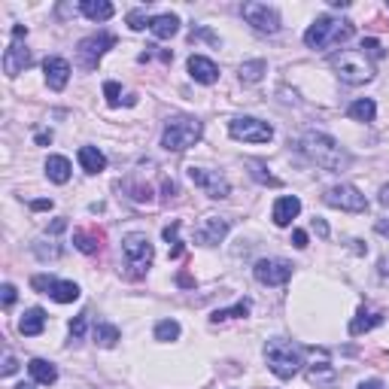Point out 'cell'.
I'll use <instances>...</instances> for the list:
<instances>
[{"label": "cell", "instance_id": "cell-1", "mask_svg": "<svg viewBox=\"0 0 389 389\" xmlns=\"http://www.w3.org/2000/svg\"><path fill=\"white\" fill-rule=\"evenodd\" d=\"M301 152H304V155H307L314 164L325 167V171H332V173L347 171V164H350L347 149L341 146L334 137L323 134V131H307V134H304V137H301Z\"/></svg>", "mask_w": 389, "mask_h": 389}, {"label": "cell", "instance_id": "cell-2", "mask_svg": "<svg viewBox=\"0 0 389 389\" xmlns=\"http://www.w3.org/2000/svg\"><path fill=\"white\" fill-rule=\"evenodd\" d=\"M265 362L280 380H292L304 365V350L289 338H271L265 344Z\"/></svg>", "mask_w": 389, "mask_h": 389}, {"label": "cell", "instance_id": "cell-3", "mask_svg": "<svg viewBox=\"0 0 389 389\" xmlns=\"http://www.w3.org/2000/svg\"><path fill=\"white\" fill-rule=\"evenodd\" d=\"M353 21L347 19H334V15H319L314 25L307 28V34H304V43L310 46V49H332V46H341L347 43L350 37H353Z\"/></svg>", "mask_w": 389, "mask_h": 389}, {"label": "cell", "instance_id": "cell-4", "mask_svg": "<svg viewBox=\"0 0 389 389\" xmlns=\"http://www.w3.org/2000/svg\"><path fill=\"white\" fill-rule=\"evenodd\" d=\"M204 134V125L195 116H173L164 122L162 131V146L167 152H186L189 146H195Z\"/></svg>", "mask_w": 389, "mask_h": 389}, {"label": "cell", "instance_id": "cell-5", "mask_svg": "<svg viewBox=\"0 0 389 389\" xmlns=\"http://www.w3.org/2000/svg\"><path fill=\"white\" fill-rule=\"evenodd\" d=\"M332 67L338 70V76L347 82V86H362V82H371V76H374L371 61L356 49H347V52H341V55H334Z\"/></svg>", "mask_w": 389, "mask_h": 389}, {"label": "cell", "instance_id": "cell-6", "mask_svg": "<svg viewBox=\"0 0 389 389\" xmlns=\"http://www.w3.org/2000/svg\"><path fill=\"white\" fill-rule=\"evenodd\" d=\"M122 253H125L128 265H131L137 274L146 271L152 265V258H155V249H152V243H149V238L143 231L125 234V238H122Z\"/></svg>", "mask_w": 389, "mask_h": 389}, {"label": "cell", "instance_id": "cell-7", "mask_svg": "<svg viewBox=\"0 0 389 389\" xmlns=\"http://www.w3.org/2000/svg\"><path fill=\"white\" fill-rule=\"evenodd\" d=\"M228 134L243 143H268L274 137V128L256 116H238L228 122Z\"/></svg>", "mask_w": 389, "mask_h": 389}, {"label": "cell", "instance_id": "cell-8", "mask_svg": "<svg viewBox=\"0 0 389 389\" xmlns=\"http://www.w3.org/2000/svg\"><path fill=\"white\" fill-rule=\"evenodd\" d=\"M240 15L247 19L249 28L258 30V34H277V30L283 28L280 12L274 10V6H268V3H256V0H253V3H243Z\"/></svg>", "mask_w": 389, "mask_h": 389}, {"label": "cell", "instance_id": "cell-9", "mask_svg": "<svg viewBox=\"0 0 389 389\" xmlns=\"http://www.w3.org/2000/svg\"><path fill=\"white\" fill-rule=\"evenodd\" d=\"M113 46H116V37L106 34V30H101V34H91V37H86V40H79V46H76L79 64L86 67V70H95L97 61H101L106 55V49H113Z\"/></svg>", "mask_w": 389, "mask_h": 389}, {"label": "cell", "instance_id": "cell-10", "mask_svg": "<svg viewBox=\"0 0 389 389\" xmlns=\"http://www.w3.org/2000/svg\"><path fill=\"white\" fill-rule=\"evenodd\" d=\"M25 34H28L25 25L12 28V43H10V49L3 52V73L6 76H19V73H25V67H30V52L25 49V43H21Z\"/></svg>", "mask_w": 389, "mask_h": 389}, {"label": "cell", "instance_id": "cell-11", "mask_svg": "<svg viewBox=\"0 0 389 389\" xmlns=\"http://www.w3.org/2000/svg\"><path fill=\"white\" fill-rule=\"evenodd\" d=\"M325 204H329V207H338V210H347V213H365L368 210L365 195L356 186H350V182L332 186L329 192H325Z\"/></svg>", "mask_w": 389, "mask_h": 389}, {"label": "cell", "instance_id": "cell-12", "mask_svg": "<svg viewBox=\"0 0 389 389\" xmlns=\"http://www.w3.org/2000/svg\"><path fill=\"white\" fill-rule=\"evenodd\" d=\"M253 274L262 286H283L292 277V262H286V258H258Z\"/></svg>", "mask_w": 389, "mask_h": 389}, {"label": "cell", "instance_id": "cell-13", "mask_svg": "<svg viewBox=\"0 0 389 389\" xmlns=\"http://www.w3.org/2000/svg\"><path fill=\"white\" fill-rule=\"evenodd\" d=\"M186 173H189V180H192L195 186H201L204 192L213 198V201H219V198H228V192H231L228 180H225L219 171H207V167H189Z\"/></svg>", "mask_w": 389, "mask_h": 389}, {"label": "cell", "instance_id": "cell-14", "mask_svg": "<svg viewBox=\"0 0 389 389\" xmlns=\"http://www.w3.org/2000/svg\"><path fill=\"white\" fill-rule=\"evenodd\" d=\"M228 228H231V219L225 216H204L201 222L195 228V240L201 243V247H216V243L225 240Z\"/></svg>", "mask_w": 389, "mask_h": 389}, {"label": "cell", "instance_id": "cell-15", "mask_svg": "<svg viewBox=\"0 0 389 389\" xmlns=\"http://www.w3.org/2000/svg\"><path fill=\"white\" fill-rule=\"evenodd\" d=\"M43 73H46V86H49L52 91H61L67 86V79H70V64H67L64 58L52 55L43 61Z\"/></svg>", "mask_w": 389, "mask_h": 389}, {"label": "cell", "instance_id": "cell-16", "mask_svg": "<svg viewBox=\"0 0 389 389\" xmlns=\"http://www.w3.org/2000/svg\"><path fill=\"white\" fill-rule=\"evenodd\" d=\"M189 76H192L195 82H201V86H213V82L219 79V67L204 55H192L189 58Z\"/></svg>", "mask_w": 389, "mask_h": 389}, {"label": "cell", "instance_id": "cell-17", "mask_svg": "<svg viewBox=\"0 0 389 389\" xmlns=\"http://www.w3.org/2000/svg\"><path fill=\"white\" fill-rule=\"evenodd\" d=\"M298 213H301V201H298V198H295V195H283V198H277V204H274L271 219H274V225L286 228L295 216H298Z\"/></svg>", "mask_w": 389, "mask_h": 389}, {"label": "cell", "instance_id": "cell-18", "mask_svg": "<svg viewBox=\"0 0 389 389\" xmlns=\"http://www.w3.org/2000/svg\"><path fill=\"white\" fill-rule=\"evenodd\" d=\"M307 383L316 386V389H332L334 383H338V371H334L329 362L310 365V368H307Z\"/></svg>", "mask_w": 389, "mask_h": 389}, {"label": "cell", "instance_id": "cell-19", "mask_svg": "<svg viewBox=\"0 0 389 389\" xmlns=\"http://www.w3.org/2000/svg\"><path fill=\"white\" fill-rule=\"evenodd\" d=\"M46 329V310L43 307H30L25 310V316L19 319V332L25 334V338H34V334H40Z\"/></svg>", "mask_w": 389, "mask_h": 389}, {"label": "cell", "instance_id": "cell-20", "mask_svg": "<svg viewBox=\"0 0 389 389\" xmlns=\"http://www.w3.org/2000/svg\"><path fill=\"white\" fill-rule=\"evenodd\" d=\"M383 323V314H377V310H359V314L353 316V323H350V334L353 338H359V334L365 332H371V329H377V325Z\"/></svg>", "mask_w": 389, "mask_h": 389}, {"label": "cell", "instance_id": "cell-21", "mask_svg": "<svg viewBox=\"0 0 389 389\" xmlns=\"http://www.w3.org/2000/svg\"><path fill=\"white\" fill-rule=\"evenodd\" d=\"M149 30L158 37V40H171V37L180 30V19L173 12H162L149 21Z\"/></svg>", "mask_w": 389, "mask_h": 389}, {"label": "cell", "instance_id": "cell-22", "mask_svg": "<svg viewBox=\"0 0 389 389\" xmlns=\"http://www.w3.org/2000/svg\"><path fill=\"white\" fill-rule=\"evenodd\" d=\"M79 164L86 173H101L106 167V155L97 146H79Z\"/></svg>", "mask_w": 389, "mask_h": 389}, {"label": "cell", "instance_id": "cell-23", "mask_svg": "<svg viewBox=\"0 0 389 389\" xmlns=\"http://www.w3.org/2000/svg\"><path fill=\"white\" fill-rule=\"evenodd\" d=\"M28 371H30V377H34L37 383H43V386H52L58 380V368L52 362H46V359H30Z\"/></svg>", "mask_w": 389, "mask_h": 389}, {"label": "cell", "instance_id": "cell-24", "mask_svg": "<svg viewBox=\"0 0 389 389\" xmlns=\"http://www.w3.org/2000/svg\"><path fill=\"white\" fill-rule=\"evenodd\" d=\"M46 177H49L52 182H67L70 180V162H67L64 155H49L46 158Z\"/></svg>", "mask_w": 389, "mask_h": 389}, {"label": "cell", "instance_id": "cell-25", "mask_svg": "<svg viewBox=\"0 0 389 389\" xmlns=\"http://www.w3.org/2000/svg\"><path fill=\"white\" fill-rule=\"evenodd\" d=\"M82 15L86 19H91V21H110L113 19V3H106V0H82Z\"/></svg>", "mask_w": 389, "mask_h": 389}, {"label": "cell", "instance_id": "cell-26", "mask_svg": "<svg viewBox=\"0 0 389 389\" xmlns=\"http://www.w3.org/2000/svg\"><path fill=\"white\" fill-rule=\"evenodd\" d=\"M49 298H55L58 304H73L79 298V286H76L73 280H55L49 289Z\"/></svg>", "mask_w": 389, "mask_h": 389}, {"label": "cell", "instance_id": "cell-27", "mask_svg": "<svg viewBox=\"0 0 389 389\" xmlns=\"http://www.w3.org/2000/svg\"><path fill=\"white\" fill-rule=\"evenodd\" d=\"M347 116L356 119V122H374L377 116V104L371 101V97H359V101H353L347 106Z\"/></svg>", "mask_w": 389, "mask_h": 389}, {"label": "cell", "instance_id": "cell-28", "mask_svg": "<svg viewBox=\"0 0 389 389\" xmlns=\"http://www.w3.org/2000/svg\"><path fill=\"white\" fill-rule=\"evenodd\" d=\"M73 247L79 249V253H86V256H95L97 249H101V234L97 231H73Z\"/></svg>", "mask_w": 389, "mask_h": 389}, {"label": "cell", "instance_id": "cell-29", "mask_svg": "<svg viewBox=\"0 0 389 389\" xmlns=\"http://www.w3.org/2000/svg\"><path fill=\"white\" fill-rule=\"evenodd\" d=\"M91 338H95V344H101V347H116L122 332L116 329V325H110V323H97L95 329H91Z\"/></svg>", "mask_w": 389, "mask_h": 389}, {"label": "cell", "instance_id": "cell-30", "mask_svg": "<svg viewBox=\"0 0 389 389\" xmlns=\"http://www.w3.org/2000/svg\"><path fill=\"white\" fill-rule=\"evenodd\" d=\"M265 73H268V61H262V58L243 61V64H240V79L243 82H258Z\"/></svg>", "mask_w": 389, "mask_h": 389}, {"label": "cell", "instance_id": "cell-31", "mask_svg": "<svg viewBox=\"0 0 389 389\" xmlns=\"http://www.w3.org/2000/svg\"><path fill=\"white\" fill-rule=\"evenodd\" d=\"M249 314V301L243 298L238 301L234 307H222V310H213L210 314V323H225V319H234V316H247Z\"/></svg>", "mask_w": 389, "mask_h": 389}, {"label": "cell", "instance_id": "cell-32", "mask_svg": "<svg viewBox=\"0 0 389 389\" xmlns=\"http://www.w3.org/2000/svg\"><path fill=\"white\" fill-rule=\"evenodd\" d=\"M180 338V323L177 319H162V323L155 325V341H177Z\"/></svg>", "mask_w": 389, "mask_h": 389}, {"label": "cell", "instance_id": "cell-33", "mask_svg": "<svg viewBox=\"0 0 389 389\" xmlns=\"http://www.w3.org/2000/svg\"><path fill=\"white\" fill-rule=\"evenodd\" d=\"M164 240L171 243V258H177V256L182 253V240H180V219H173V222L164 228Z\"/></svg>", "mask_w": 389, "mask_h": 389}, {"label": "cell", "instance_id": "cell-34", "mask_svg": "<svg viewBox=\"0 0 389 389\" xmlns=\"http://www.w3.org/2000/svg\"><path fill=\"white\" fill-rule=\"evenodd\" d=\"M125 192H131L128 198L137 204H149L152 201V189L149 186H134V182H125Z\"/></svg>", "mask_w": 389, "mask_h": 389}, {"label": "cell", "instance_id": "cell-35", "mask_svg": "<svg viewBox=\"0 0 389 389\" xmlns=\"http://www.w3.org/2000/svg\"><path fill=\"white\" fill-rule=\"evenodd\" d=\"M149 15L146 10H131L128 12V25H131V30H143V28H149Z\"/></svg>", "mask_w": 389, "mask_h": 389}, {"label": "cell", "instance_id": "cell-36", "mask_svg": "<svg viewBox=\"0 0 389 389\" xmlns=\"http://www.w3.org/2000/svg\"><path fill=\"white\" fill-rule=\"evenodd\" d=\"M104 97H106V104L110 106H119V101H122V88H119V82H104Z\"/></svg>", "mask_w": 389, "mask_h": 389}, {"label": "cell", "instance_id": "cell-37", "mask_svg": "<svg viewBox=\"0 0 389 389\" xmlns=\"http://www.w3.org/2000/svg\"><path fill=\"white\" fill-rule=\"evenodd\" d=\"M86 329H88V314H79V316H76L73 323H70V338L79 341L82 334H86Z\"/></svg>", "mask_w": 389, "mask_h": 389}, {"label": "cell", "instance_id": "cell-38", "mask_svg": "<svg viewBox=\"0 0 389 389\" xmlns=\"http://www.w3.org/2000/svg\"><path fill=\"white\" fill-rule=\"evenodd\" d=\"M362 55H371V58H383V46H380L374 37L362 40Z\"/></svg>", "mask_w": 389, "mask_h": 389}, {"label": "cell", "instance_id": "cell-39", "mask_svg": "<svg viewBox=\"0 0 389 389\" xmlns=\"http://www.w3.org/2000/svg\"><path fill=\"white\" fill-rule=\"evenodd\" d=\"M253 177H256L258 182H268V186H280V180H277V177H271V173H265V167H262V164H256V162H253Z\"/></svg>", "mask_w": 389, "mask_h": 389}, {"label": "cell", "instance_id": "cell-40", "mask_svg": "<svg viewBox=\"0 0 389 389\" xmlns=\"http://www.w3.org/2000/svg\"><path fill=\"white\" fill-rule=\"evenodd\" d=\"M52 283H55V277H34V280H30V286H34V289H40V292H46V295H49Z\"/></svg>", "mask_w": 389, "mask_h": 389}, {"label": "cell", "instance_id": "cell-41", "mask_svg": "<svg viewBox=\"0 0 389 389\" xmlns=\"http://www.w3.org/2000/svg\"><path fill=\"white\" fill-rule=\"evenodd\" d=\"M0 292H3V307H12V304H15V286L12 283H3Z\"/></svg>", "mask_w": 389, "mask_h": 389}, {"label": "cell", "instance_id": "cell-42", "mask_svg": "<svg viewBox=\"0 0 389 389\" xmlns=\"http://www.w3.org/2000/svg\"><path fill=\"white\" fill-rule=\"evenodd\" d=\"M19 371V362H15V356L12 353H6V359H3V377H10Z\"/></svg>", "mask_w": 389, "mask_h": 389}, {"label": "cell", "instance_id": "cell-43", "mask_svg": "<svg viewBox=\"0 0 389 389\" xmlns=\"http://www.w3.org/2000/svg\"><path fill=\"white\" fill-rule=\"evenodd\" d=\"M292 243H295V247H298V249H304V247H307V231H301V228H295V231H292Z\"/></svg>", "mask_w": 389, "mask_h": 389}, {"label": "cell", "instance_id": "cell-44", "mask_svg": "<svg viewBox=\"0 0 389 389\" xmlns=\"http://www.w3.org/2000/svg\"><path fill=\"white\" fill-rule=\"evenodd\" d=\"M192 37H201V40H210V43H219V37L216 34H210L207 28H195L192 30Z\"/></svg>", "mask_w": 389, "mask_h": 389}, {"label": "cell", "instance_id": "cell-45", "mask_svg": "<svg viewBox=\"0 0 389 389\" xmlns=\"http://www.w3.org/2000/svg\"><path fill=\"white\" fill-rule=\"evenodd\" d=\"M162 192H164V198H173V195H177V182L164 180V182H162Z\"/></svg>", "mask_w": 389, "mask_h": 389}, {"label": "cell", "instance_id": "cell-46", "mask_svg": "<svg viewBox=\"0 0 389 389\" xmlns=\"http://www.w3.org/2000/svg\"><path fill=\"white\" fill-rule=\"evenodd\" d=\"M359 389H386L383 380H365V383H359Z\"/></svg>", "mask_w": 389, "mask_h": 389}, {"label": "cell", "instance_id": "cell-47", "mask_svg": "<svg viewBox=\"0 0 389 389\" xmlns=\"http://www.w3.org/2000/svg\"><path fill=\"white\" fill-rule=\"evenodd\" d=\"M30 207H34V210H52V201L40 198V201H30Z\"/></svg>", "mask_w": 389, "mask_h": 389}, {"label": "cell", "instance_id": "cell-48", "mask_svg": "<svg viewBox=\"0 0 389 389\" xmlns=\"http://www.w3.org/2000/svg\"><path fill=\"white\" fill-rule=\"evenodd\" d=\"M314 228H316V231H319V234H323V238H325V234H329V225H325V222H323V219H314Z\"/></svg>", "mask_w": 389, "mask_h": 389}, {"label": "cell", "instance_id": "cell-49", "mask_svg": "<svg viewBox=\"0 0 389 389\" xmlns=\"http://www.w3.org/2000/svg\"><path fill=\"white\" fill-rule=\"evenodd\" d=\"M380 204H383V207H389V182L383 189H380Z\"/></svg>", "mask_w": 389, "mask_h": 389}, {"label": "cell", "instance_id": "cell-50", "mask_svg": "<svg viewBox=\"0 0 389 389\" xmlns=\"http://www.w3.org/2000/svg\"><path fill=\"white\" fill-rule=\"evenodd\" d=\"M377 234H383V238H389V222H386V219H380V222H377Z\"/></svg>", "mask_w": 389, "mask_h": 389}, {"label": "cell", "instance_id": "cell-51", "mask_svg": "<svg viewBox=\"0 0 389 389\" xmlns=\"http://www.w3.org/2000/svg\"><path fill=\"white\" fill-rule=\"evenodd\" d=\"M15 389H34V383H19Z\"/></svg>", "mask_w": 389, "mask_h": 389}]
</instances>
